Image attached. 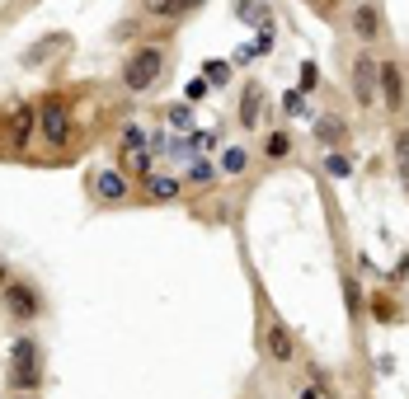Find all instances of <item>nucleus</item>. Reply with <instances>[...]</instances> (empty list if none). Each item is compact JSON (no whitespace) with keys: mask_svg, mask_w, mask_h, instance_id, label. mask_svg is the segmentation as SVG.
Masks as SVG:
<instances>
[{"mask_svg":"<svg viewBox=\"0 0 409 399\" xmlns=\"http://www.w3.org/2000/svg\"><path fill=\"white\" fill-rule=\"evenodd\" d=\"M10 385H15L19 395H33V390L43 385V353H38V343H33V338H19V343H15Z\"/></svg>","mask_w":409,"mask_h":399,"instance_id":"1","label":"nucleus"},{"mask_svg":"<svg viewBox=\"0 0 409 399\" xmlns=\"http://www.w3.org/2000/svg\"><path fill=\"white\" fill-rule=\"evenodd\" d=\"M160 71H165V52L160 47H142V52H132L123 66V85L132 94H146L151 85L160 80Z\"/></svg>","mask_w":409,"mask_h":399,"instance_id":"2","label":"nucleus"},{"mask_svg":"<svg viewBox=\"0 0 409 399\" xmlns=\"http://www.w3.org/2000/svg\"><path fill=\"white\" fill-rule=\"evenodd\" d=\"M38 127H43L48 146H66V141H71V113H66V104L57 99V94L43 99V108H38Z\"/></svg>","mask_w":409,"mask_h":399,"instance_id":"3","label":"nucleus"},{"mask_svg":"<svg viewBox=\"0 0 409 399\" xmlns=\"http://www.w3.org/2000/svg\"><path fill=\"white\" fill-rule=\"evenodd\" d=\"M353 94L362 108H372L381 99V62H372V52H362L353 62Z\"/></svg>","mask_w":409,"mask_h":399,"instance_id":"4","label":"nucleus"},{"mask_svg":"<svg viewBox=\"0 0 409 399\" xmlns=\"http://www.w3.org/2000/svg\"><path fill=\"white\" fill-rule=\"evenodd\" d=\"M264 343H268V357L273 362H297V343H292V334H287V324H268L264 329Z\"/></svg>","mask_w":409,"mask_h":399,"instance_id":"5","label":"nucleus"},{"mask_svg":"<svg viewBox=\"0 0 409 399\" xmlns=\"http://www.w3.org/2000/svg\"><path fill=\"white\" fill-rule=\"evenodd\" d=\"M5 301L15 310V320H33L38 315V296H33L29 282H5Z\"/></svg>","mask_w":409,"mask_h":399,"instance_id":"6","label":"nucleus"},{"mask_svg":"<svg viewBox=\"0 0 409 399\" xmlns=\"http://www.w3.org/2000/svg\"><path fill=\"white\" fill-rule=\"evenodd\" d=\"M381 104L391 108V113L405 104V80H400V66L395 62H381Z\"/></svg>","mask_w":409,"mask_h":399,"instance_id":"7","label":"nucleus"},{"mask_svg":"<svg viewBox=\"0 0 409 399\" xmlns=\"http://www.w3.org/2000/svg\"><path fill=\"white\" fill-rule=\"evenodd\" d=\"M95 193L104 202H118L127 193V179H123V169H99L95 174Z\"/></svg>","mask_w":409,"mask_h":399,"instance_id":"8","label":"nucleus"},{"mask_svg":"<svg viewBox=\"0 0 409 399\" xmlns=\"http://www.w3.org/2000/svg\"><path fill=\"white\" fill-rule=\"evenodd\" d=\"M66 47H71V38H66V33H52V38H43V43H33L29 52H24V66H43L52 52H66Z\"/></svg>","mask_w":409,"mask_h":399,"instance_id":"9","label":"nucleus"},{"mask_svg":"<svg viewBox=\"0 0 409 399\" xmlns=\"http://www.w3.org/2000/svg\"><path fill=\"white\" fill-rule=\"evenodd\" d=\"M10 141H15V151H29V141H33V108H15V118H10Z\"/></svg>","mask_w":409,"mask_h":399,"instance_id":"10","label":"nucleus"},{"mask_svg":"<svg viewBox=\"0 0 409 399\" xmlns=\"http://www.w3.org/2000/svg\"><path fill=\"white\" fill-rule=\"evenodd\" d=\"M123 160H127V169H132L137 179L151 184V155H146V146H123Z\"/></svg>","mask_w":409,"mask_h":399,"instance_id":"11","label":"nucleus"},{"mask_svg":"<svg viewBox=\"0 0 409 399\" xmlns=\"http://www.w3.org/2000/svg\"><path fill=\"white\" fill-rule=\"evenodd\" d=\"M344 118H330V113H325V118H320V123H315V137L325 141V146H339V141H344Z\"/></svg>","mask_w":409,"mask_h":399,"instance_id":"12","label":"nucleus"},{"mask_svg":"<svg viewBox=\"0 0 409 399\" xmlns=\"http://www.w3.org/2000/svg\"><path fill=\"white\" fill-rule=\"evenodd\" d=\"M146 193H151L156 202H170L174 193H179V179H174V174H151V184H146Z\"/></svg>","mask_w":409,"mask_h":399,"instance_id":"13","label":"nucleus"},{"mask_svg":"<svg viewBox=\"0 0 409 399\" xmlns=\"http://www.w3.org/2000/svg\"><path fill=\"white\" fill-rule=\"evenodd\" d=\"M377 29H381L377 10H372V5H362L358 15H353V33H358V38H377Z\"/></svg>","mask_w":409,"mask_h":399,"instance_id":"14","label":"nucleus"},{"mask_svg":"<svg viewBox=\"0 0 409 399\" xmlns=\"http://www.w3.org/2000/svg\"><path fill=\"white\" fill-rule=\"evenodd\" d=\"M184 10H189V0H146V15H156V19H174Z\"/></svg>","mask_w":409,"mask_h":399,"instance_id":"15","label":"nucleus"},{"mask_svg":"<svg viewBox=\"0 0 409 399\" xmlns=\"http://www.w3.org/2000/svg\"><path fill=\"white\" fill-rule=\"evenodd\" d=\"M240 123H245V127H254V123H259V90H250V94H245V104H240Z\"/></svg>","mask_w":409,"mask_h":399,"instance_id":"16","label":"nucleus"},{"mask_svg":"<svg viewBox=\"0 0 409 399\" xmlns=\"http://www.w3.org/2000/svg\"><path fill=\"white\" fill-rule=\"evenodd\" d=\"M395 165H400V174H405V184H409V132L395 137Z\"/></svg>","mask_w":409,"mask_h":399,"instance_id":"17","label":"nucleus"},{"mask_svg":"<svg viewBox=\"0 0 409 399\" xmlns=\"http://www.w3.org/2000/svg\"><path fill=\"white\" fill-rule=\"evenodd\" d=\"M236 15H240V19H250V24H254V19H268V10L259 5V0H240V5H236Z\"/></svg>","mask_w":409,"mask_h":399,"instance_id":"18","label":"nucleus"},{"mask_svg":"<svg viewBox=\"0 0 409 399\" xmlns=\"http://www.w3.org/2000/svg\"><path fill=\"white\" fill-rule=\"evenodd\" d=\"M221 169H226V174H240V169H245V151H226L221 155Z\"/></svg>","mask_w":409,"mask_h":399,"instance_id":"19","label":"nucleus"},{"mask_svg":"<svg viewBox=\"0 0 409 399\" xmlns=\"http://www.w3.org/2000/svg\"><path fill=\"white\" fill-rule=\"evenodd\" d=\"M325 174H330V179H344V174H348V155H330V160H325Z\"/></svg>","mask_w":409,"mask_h":399,"instance_id":"20","label":"nucleus"},{"mask_svg":"<svg viewBox=\"0 0 409 399\" xmlns=\"http://www.w3.org/2000/svg\"><path fill=\"white\" fill-rule=\"evenodd\" d=\"M226 76H231V66H226V62H207V80H217V85H226Z\"/></svg>","mask_w":409,"mask_h":399,"instance_id":"21","label":"nucleus"},{"mask_svg":"<svg viewBox=\"0 0 409 399\" xmlns=\"http://www.w3.org/2000/svg\"><path fill=\"white\" fill-rule=\"evenodd\" d=\"M189 179H193V184H207V179H212V165H193Z\"/></svg>","mask_w":409,"mask_h":399,"instance_id":"22","label":"nucleus"},{"mask_svg":"<svg viewBox=\"0 0 409 399\" xmlns=\"http://www.w3.org/2000/svg\"><path fill=\"white\" fill-rule=\"evenodd\" d=\"M283 108H287V113H301V108H306V99H301V94L292 90V94H287V99H283Z\"/></svg>","mask_w":409,"mask_h":399,"instance_id":"23","label":"nucleus"},{"mask_svg":"<svg viewBox=\"0 0 409 399\" xmlns=\"http://www.w3.org/2000/svg\"><path fill=\"white\" fill-rule=\"evenodd\" d=\"M268 155H287V137H283V132H278V137L268 141Z\"/></svg>","mask_w":409,"mask_h":399,"instance_id":"24","label":"nucleus"},{"mask_svg":"<svg viewBox=\"0 0 409 399\" xmlns=\"http://www.w3.org/2000/svg\"><path fill=\"white\" fill-rule=\"evenodd\" d=\"M24 399H29V395H24Z\"/></svg>","mask_w":409,"mask_h":399,"instance_id":"25","label":"nucleus"}]
</instances>
